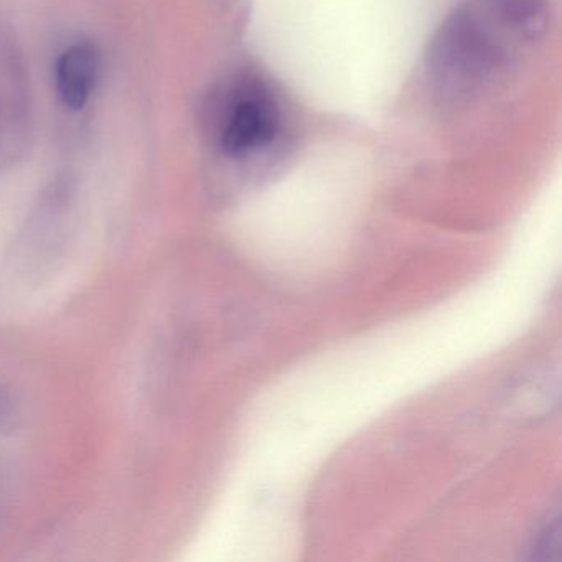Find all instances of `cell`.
<instances>
[{"mask_svg": "<svg viewBox=\"0 0 562 562\" xmlns=\"http://www.w3.org/2000/svg\"><path fill=\"white\" fill-rule=\"evenodd\" d=\"M101 54L91 42L71 45L57 61V90L61 103L71 111L87 106L97 88Z\"/></svg>", "mask_w": 562, "mask_h": 562, "instance_id": "obj_3", "label": "cell"}, {"mask_svg": "<svg viewBox=\"0 0 562 562\" xmlns=\"http://www.w3.org/2000/svg\"><path fill=\"white\" fill-rule=\"evenodd\" d=\"M549 21V0H469L460 5L427 47L434 94L450 108L480 100L544 37Z\"/></svg>", "mask_w": 562, "mask_h": 562, "instance_id": "obj_1", "label": "cell"}, {"mask_svg": "<svg viewBox=\"0 0 562 562\" xmlns=\"http://www.w3.org/2000/svg\"><path fill=\"white\" fill-rule=\"evenodd\" d=\"M532 559L536 561H558L561 559V525L559 518L549 519L532 544Z\"/></svg>", "mask_w": 562, "mask_h": 562, "instance_id": "obj_4", "label": "cell"}, {"mask_svg": "<svg viewBox=\"0 0 562 562\" xmlns=\"http://www.w3.org/2000/svg\"><path fill=\"white\" fill-rule=\"evenodd\" d=\"M210 124L223 156L248 159L265 153L281 133V113L271 91L256 78H241L213 97Z\"/></svg>", "mask_w": 562, "mask_h": 562, "instance_id": "obj_2", "label": "cell"}, {"mask_svg": "<svg viewBox=\"0 0 562 562\" xmlns=\"http://www.w3.org/2000/svg\"><path fill=\"white\" fill-rule=\"evenodd\" d=\"M12 401L4 394H0V426L4 427L5 423L14 416V407Z\"/></svg>", "mask_w": 562, "mask_h": 562, "instance_id": "obj_5", "label": "cell"}]
</instances>
